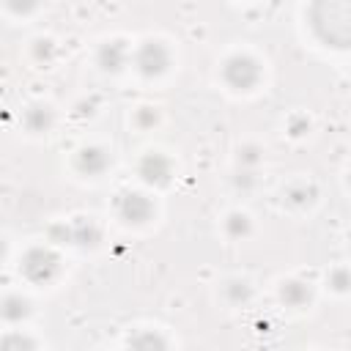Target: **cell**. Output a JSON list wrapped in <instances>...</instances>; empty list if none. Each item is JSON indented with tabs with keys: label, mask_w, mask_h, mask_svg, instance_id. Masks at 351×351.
Instances as JSON below:
<instances>
[{
	"label": "cell",
	"mask_w": 351,
	"mask_h": 351,
	"mask_svg": "<svg viewBox=\"0 0 351 351\" xmlns=\"http://www.w3.org/2000/svg\"><path fill=\"white\" fill-rule=\"evenodd\" d=\"M225 77H228L236 88H250V85L258 80V69H255V63H252L250 58H233V60H228V66H225Z\"/></svg>",
	"instance_id": "6da1fadb"
},
{
	"label": "cell",
	"mask_w": 351,
	"mask_h": 351,
	"mask_svg": "<svg viewBox=\"0 0 351 351\" xmlns=\"http://www.w3.org/2000/svg\"><path fill=\"white\" fill-rule=\"evenodd\" d=\"M25 271H27L33 280H47V277L55 271V258L47 255L44 250H36V252L27 255V261H25Z\"/></svg>",
	"instance_id": "7a4b0ae2"
},
{
	"label": "cell",
	"mask_w": 351,
	"mask_h": 351,
	"mask_svg": "<svg viewBox=\"0 0 351 351\" xmlns=\"http://www.w3.org/2000/svg\"><path fill=\"white\" fill-rule=\"evenodd\" d=\"M140 66H143V71H162L165 66H167V52L159 47V44H145L143 49H140V60H137Z\"/></svg>",
	"instance_id": "3957f363"
},
{
	"label": "cell",
	"mask_w": 351,
	"mask_h": 351,
	"mask_svg": "<svg viewBox=\"0 0 351 351\" xmlns=\"http://www.w3.org/2000/svg\"><path fill=\"white\" fill-rule=\"evenodd\" d=\"M143 176H145L148 181H165V178L170 176V162H167L165 156H159V154H151V156H145V162H143Z\"/></svg>",
	"instance_id": "277c9868"
},
{
	"label": "cell",
	"mask_w": 351,
	"mask_h": 351,
	"mask_svg": "<svg viewBox=\"0 0 351 351\" xmlns=\"http://www.w3.org/2000/svg\"><path fill=\"white\" fill-rule=\"evenodd\" d=\"M148 211H151V206H148V200H145L143 195H126V197H123V217H126V219L140 222V219L148 217Z\"/></svg>",
	"instance_id": "5b68a950"
},
{
	"label": "cell",
	"mask_w": 351,
	"mask_h": 351,
	"mask_svg": "<svg viewBox=\"0 0 351 351\" xmlns=\"http://www.w3.org/2000/svg\"><path fill=\"white\" fill-rule=\"evenodd\" d=\"M282 299H288L291 304H299V302H304V299H307V291H304V288H299V282H288V285L282 288Z\"/></svg>",
	"instance_id": "8992f818"
},
{
	"label": "cell",
	"mask_w": 351,
	"mask_h": 351,
	"mask_svg": "<svg viewBox=\"0 0 351 351\" xmlns=\"http://www.w3.org/2000/svg\"><path fill=\"white\" fill-rule=\"evenodd\" d=\"M82 167L85 170H99V167H104V156L99 151H82Z\"/></svg>",
	"instance_id": "52a82bcc"
}]
</instances>
